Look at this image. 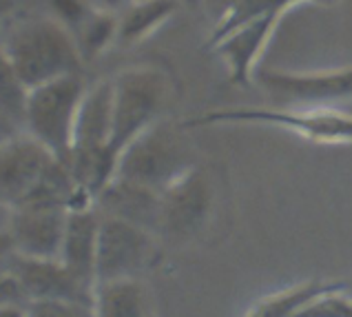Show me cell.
Instances as JSON below:
<instances>
[{"label":"cell","instance_id":"cell-26","mask_svg":"<svg viewBox=\"0 0 352 317\" xmlns=\"http://www.w3.org/2000/svg\"><path fill=\"white\" fill-rule=\"evenodd\" d=\"M202 3H204V7L208 9L210 16H213V20L217 23V20H222L235 5H239L241 0H199V5H202Z\"/></svg>","mask_w":352,"mask_h":317},{"label":"cell","instance_id":"cell-12","mask_svg":"<svg viewBox=\"0 0 352 317\" xmlns=\"http://www.w3.org/2000/svg\"><path fill=\"white\" fill-rule=\"evenodd\" d=\"M67 209H14L9 211L7 231L12 233L16 253L34 260H60Z\"/></svg>","mask_w":352,"mask_h":317},{"label":"cell","instance_id":"cell-17","mask_svg":"<svg viewBox=\"0 0 352 317\" xmlns=\"http://www.w3.org/2000/svg\"><path fill=\"white\" fill-rule=\"evenodd\" d=\"M304 3L328 5V3H335V0H241V3L230 9L222 20H217V23L213 25V32H210L204 49L213 47L219 38H224L226 34L233 32V29L246 25L248 20H255V18L266 16V14L284 18L290 9L297 7V5H304Z\"/></svg>","mask_w":352,"mask_h":317},{"label":"cell","instance_id":"cell-2","mask_svg":"<svg viewBox=\"0 0 352 317\" xmlns=\"http://www.w3.org/2000/svg\"><path fill=\"white\" fill-rule=\"evenodd\" d=\"M217 125L275 127L315 145H352V114L339 107H224L182 122L186 131Z\"/></svg>","mask_w":352,"mask_h":317},{"label":"cell","instance_id":"cell-29","mask_svg":"<svg viewBox=\"0 0 352 317\" xmlns=\"http://www.w3.org/2000/svg\"><path fill=\"white\" fill-rule=\"evenodd\" d=\"M16 131H14V125L12 122H7L3 116H0V140H5V138H9V136H14Z\"/></svg>","mask_w":352,"mask_h":317},{"label":"cell","instance_id":"cell-23","mask_svg":"<svg viewBox=\"0 0 352 317\" xmlns=\"http://www.w3.org/2000/svg\"><path fill=\"white\" fill-rule=\"evenodd\" d=\"M27 317H94V304L72 300H40L29 304Z\"/></svg>","mask_w":352,"mask_h":317},{"label":"cell","instance_id":"cell-20","mask_svg":"<svg viewBox=\"0 0 352 317\" xmlns=\"http://www.w3.org/2000/svg\"><path fill=\"white\" fill-rule=\"evenodd\" d=\"M27 96L29 89L18 78L12 60L0 43V116L12 125H25Z\"/></svg>","mask_w":352,"mask_h":317},{"label":"cell","instance_id":"cell-6","mask_svg":"<svg viewBox=\"0 0 352 317\" xmlns=\"http://www.w3.org/2000/svg\"><path fill=\"white\" fill-rule=\"evenodd\" d=\"M157 260L155 235L135 224L100 213L96 286L140 280Z\"/></svg>","mask_w":352,"mask_h":317},{"label":"cell","instance_id":"cell-28","mask_svg":"<svg viewBox=\"0 0 352 317\" xmlns=\"http://www.w3.org/2000/svg\"><path fill=\"white\" fill-rule=\"evenodd\" d=\"M0 317H27V309H20V306H0Z\"/></svg>","mask_w":352,"mask_h":317},{"label":"cell","instance_id":"cell-22","mask_svg":"<svg viewBox=\"0 0 352 317\" xmlns=\"http://www.w3.org/2000/svg\"><path fill=\"white\" fill-rule=\"evenodd\" d=\"M47 7L49 16L72 34H76L85 20L96 12V7L89 0H47Z\"/></svg>","mask_w":352,"mask_h":317},{"label":"cell","instance_id":"cell-19","mask_svg":"<svg viewBox=\"0 0 352 317\" xmlns=\"http://www.w3.org/2000/svg\"><path fill=\"white\" fill-rule=\"evenodd\" d=\"M74 38L85 65L91 63V60L100 58L109 47L118 43V14L96 9L74 34Z\"/></svg>","mask_w":352,"mask_h":317},{"label":"cell","instance_id":"cell-16","mask_svg":"<svg viewBox=\"0 0 352 317\" xmlns=\"http://www.w3.org/2000/svg\"><path fill=\"white\" fill-rule=\"evenodd\" d=\"M94 317H153V304L140 280L98 284Z\"/></svg>","mask_w":352,"mask_h":317},{"label":"cell","instance_id":"cell-8","mask_svg":"<svg viewBox=\"0 0 352 317\" xmlns=\"http://www.w3.org/2000/svg\"><path fill=\"white\" fill-rule=\"evenodd\" d=\"M215 207V187L204 167H195L162 191L160 235L188 242L206 229Z\"/></svg>","mask_w":352,"mask_h":317},{"label":"cell","instance_id":"cell-30","mask_svg":"<svg viewBox=\"0 0 352 317\" xmlns=\"http://www.w3.org/2000/svg\"><path fill=\"white\" fill-rule=\"evenodd\" d=\"M182 5H190V7H197L199 5V0H179Z\"/></svg>","mask_w":352,"mask_h":317},{"label":"cell","instance_id":"cell-5","mask_svg":"<svg viewBox=\"0 0 352 317\" xmlns=\"http://www.w3.org/2000/svg\"><path fill=\"white\" fill-rule=\"evenodd\" d=\"M87 87L82 74H72L40 85L27 96L23 131L67 165L72 158L76 120Z\"/></svg>","mask_w":352,"mask_h":317},{"label":"cell","instance_id":"cell-4","mask_svg":"<svg viewBox=\"0 0 352 317\" xmlns=\"http://www.w3.org/2000/svg\"><path fill=\"white\" fill-rule=\"evenodd\" d=\"M184 131L182 122L160 120L124 149L116 178L157 193L166 191L175 180L199 165Z\"/></svg>","mask_w":352,"mask_h":317},{"label":"cell","instance_id":"cell-15","mask_svg":"<svg viewBox=\"0 0 352 317\" xmlns=\"http://www.w3.org/2000/svg\"><path fill=\"white\" fill-rule=\"evenodd\" d=\"M182 3L179 0H133L118 14L120 47H135L160 32L173 18Z\"/></svg>","mask_w":352,"mask_h":317},{"label":"cell","instance_id":"cell-27","mask_svg":"<svg viewBox=\"0 0 352 317\" xmlns=\"http://www.w3.org/2000/svg\"><path fill=\"white\" fill-rule=\"evenodd\" d=\"M16 12V0H0V29Z\"/></svg>","mask_w":352,"mask_h":317},{"label":"cell","instance_id":"cell-24","mask_svg":"<svg viewBox=\"0 0 352 317\" xmlns=\"http://www.w3.org/2000/svg\"><path fill=\"white\" fill-rule=\"evenodd\" d=\"M29 295L25 291L23 282L16 278V273L9 269L5 275H0V306H20V309H29Z\"/></svg>","mask_w":352,"mask_h":317},{"label":"cell","instance_id":"cell-25","mask_svg":"<svg viewBox=\"0 0 352 317\" xmlns=\"http://www.w3.org/2000/svg\"><path fill=\"white\" fill-rule=\"evenodd\" d=\"M16 258V244L12 233L7 229L0 231V275H5L9 269H12V262Z\"/></svg>","mask_w":352,"mask_h":317},{"label":"cell","instance_id":"cell-21","mask_svg":"<svg viewBox=\"0 0 352 317\" xmlns=\"http://www.w3.org/2000/svg\"><path fill=\"white\" fill-rule=\"evenodd\" d=\"M290 317H352V295L344 282H335L324 293L301 304Z\"/></svg>","mask_w":352,"mask_h":317},{"label":"cell","instance_id":"cell-10","mask_svg":"<svg viewBox=\"0 0 352 317\" xmlns=\"http://www.w3.org/2000/svg\"><path fill=\"white\" fill-rule=\"evenodd\" d=\"M281 20H284L281 16H259L255 20H248L246 25L233 29L224 38H219L213 47H208V51H213L226 65L230 85L248 87L253 83L259 69V60L270 45V40H273Z\"/></svg>","mask_w":352,"mask_h":317},{"label":"cell","instance_id":"cell-18","mask_svg":"<svg viewBox=\"0 0 352 317\" xmlns=\"http://www.w3.org/2000/svg\"><path fill=\"white\" fill-rule=\"evenodd\" d=\"M337 280H306L257 300L244 317H290L301 304L330 289Z\"/></svg>","mask_w":352,"mask_h":317},{"label":"cell","instance_id":"cell-14","mask_svg":"<svg viewBox=\"0 0 352 317\" xmlns=\"http://www.w3.org/2000/svg\"><path fill=\"white\" fill-rule=\"evenodd\" d=\"M100 235V211H74L67 218L60 262L80 280L96 286V258Z\"/></svg>","mask_w":352,"mask_h":317},{"label":"cell","instance_id":"cell-13","mask_svg":"<svg viewBox=\"0 0 352 317\" xmlns=\"http://www.w3.org/2000/svg\"><path fill=\"white\" fill-rule=\"evenodd\" d=\"M98 211L135 224V227L146 229L153 235H160L162 193L116 178L98 196Z\"/></svg>","mask_w":352,"mask_h":317},{"label":"cell","instance_id":"cell-9","mask_svg":"<svg viewBox=\"0 0 352 317\" xmlns=\"http://www.w3.org/2000/svg\"><path fill=\"white\" fill-rule=\"evenodd\" d=\"M56 160L25 131L0 140V207L18 209Z\"/></svg>","mask_w":352,"mask_h":317},{"label":"cell","instance_id":"cell-7","mask_svg":"<svg viewBox=\"0 0 352 317\" xmlns=\"http://www.w3.org/2000/svg\"><path fill=\"white\" fill-rule=\"evenodd\" d=\"M253 83L277 107H337L352 100V65L321 71L257 69Z\"/></svg>","mask_w":352,"mask_h":317},{"label":"cell","instance_id":"cell-3","mask_svg":"<svg viewBox=\"0 0 352 317\" xmlns=\"http://www.w3.org/2000/svg\"><path fill=\"white\" fill-rule=\"evenodd\" d=\"M113 85V131L109 151L118 158L146 129L164 120L173 98V80L160 67H126L111 78Z\"/></svg>","mask_w":352,"mask_h":317},{"label":"cell","instance_id":"cell-1","mask_svg":"<svg viewBox=\"0 0 352 317\" xmlns=\"http://www.w3.org/2000/svg\"><path fill=\"white\" fill-rule=\"evenodd\" d=\"M0 43L29 91L85 69L74 34L52 16L16 20Z\"/></svg>","mask_w":352,"mask_h":317},{"label":"cell","instance_id":"cell-11","mask_svg":"<svg viewBox=\"0 0 352 317\" xmlns=\"http://www.w3.org/2000/svg\"><path fill=\"white\" fill-rule=\"evenodd\" d=\"M12 271L23 282L32 302L40 300H72L94 304L96 286L74 275L60 260H34L18 255L12 262Z\"/></svg>","mask_w":352,"mask_h":317}]
</instances>
